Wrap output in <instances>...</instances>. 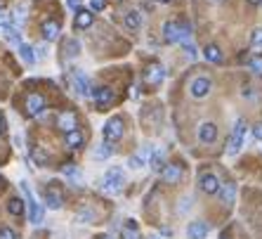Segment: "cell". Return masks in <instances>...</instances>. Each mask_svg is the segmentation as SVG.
Segmentation results:
<instances>
[{
  "label": "cell",
  "instance_id": "obj_1",
  "mask_svg": "<svg viewBox=\"0 0 262 239\" xmlns=\"http://www.w3.org/2000/svg\"><path fill=\"white\" fill-rule=\"evenodd\" d=\"M191 36V29L180 22H165L163 24V41L165 43H185Z\"/></svg>",
  "mask_w": 262,
  "mask_h": 239
},
{
  "label": "cell",
  "instance_id": "obj_2",
  "mask_svg": "<svg viewBox=\"0 0 262 239\" xmlns=\"http://www.w3.org/2000/svg\"><path fill=\"white\" fill-rule=\"evenodd\" d=\"M123 183H125L123 168L113 166V168H109V171L104 173V180H102V190H104L107 194H118L120 190H123Z\"/></svg>",
  "mask_w": 262,
  "mask_h": 239
},
{
  "label": "cell",
  "instance_id": "obj_3",
  "mask_svg": "<svg viewBox=\"0 0 262 239\" xmlns=\"http://www.w3.org/2000/svg\"><path fill=\"white\" fill-rule=\"evenodd\" d=\"M243 138H246V121L236 119L234 128H231L229 142H227V154H229V156H234V154L241 152V147H243Z\"/></svg>",
  "mask_w": 262,
  "mask_h": 239
},
{
  "label": "cell",
  "instance_id": "obj_4",
  "mask_svg": "<svg viewBox=\"0 0 262 239\" xmlns=\"http://www.w3.org/2000/svg\"><path fill=\"white\" fill-rule=\"evenodd\" d=\"M22 190H24V196H26V206H29V220H31L33 225H40V223H43V206L33 199L31 190H29L26 183L22 185Z\"/></svg>",
  "mask_w": 262,
  "mask_h": 239
},
{
  "label": "cell",
  "instance_id": "obj_5",
  "mask_svg": "<svg viewBox=\"0 0 262 239\" xmlns=\"http://www.w3.org/2000/svg\"><path fill=\"white\" fill-rule=\"evenodd\" d=\"M0 36H2L10 45H17V48H19V43H22L19 31H17V26L12 24V19L7 17V14H0Z\"/></svg>",
  "mask_w": 262,
  "mask_h": 239
},
{
  "label": "cell",
  "instance_id": "obj_6",
  "mask_svg": "<svg viewBox=\"0 0 262 239\" xmlns=\"http://www.w3.org/2000/svg\"><path fill=\"white\" fill-rule=\"evenodd\" d=\"M71 86L80 97H92V86H90V78L85 74H80L78 69H71Z\"/></svg>",
  "mask_w": 262,
  "mask_h": 239
},
{
  "label": "cell",
  "instance_id": "obj_7",
  "mask_svg": "<svg viewBox=\"0 0 262 239\" xmlns=\"http://www.w3.org/2000/svg\"><path fill=\"white\" fill-rule=\"evenodd\" d=\"M123 119H118V116H113V119H109L107 123H104V131H102V135H104V142H118L120 138H123Z\"/></svg>",
  "mask_w": 262,
  "mask_h": 239
},
{
  "label": "cell",
  "instance_id": "obj_8",
  "mask_svg": "<svg viewBox=\"0 0 262 239\" xmlns=\"http://www.w3.org/2000/svg\"><path fill=\"white\" fill-rule=\"evenodd\" d=\"M210 90H213V81L208 76H196L191 78V83H189V95L196 99H203Z\"/></svg>",
  "mask_w": 262,
  "mask_h": 239
},
{
  "label": "cell",
  "instance_id": "obj_9",
  "mask_svg": "<svg viewBox=\"0 0 262 239\" xmlns=\"http://www.w3.org/2000/svg\"><path fill=\"white\" fill-rule=\"evenodd\" d=\"M45 204H47V208H55V211L64 206V192H62V187L57 183H47V187H45Z\"/></svg>",
  "mask_w": 262,
  "mask_h": 239
},
{
  "label": "cell",
  "instance_id": "obj_10",
  "mask_svg": "<svg viewBox=\"0 0 262 239\" xmlns=\"http://www.w3.org/2000/svg\"><path fill=\"white\" fill-rule=\"evenodd\" d=\"M165 78V69L163 64H149L147 69H144V83L147 86H161Z\"/></svg>",
  "mask_w": 262,
  "mask_h": 239
},
{
  "label": "cell",
  "instance_id": "obj_11",
  "mask_svg": "<svg viewBox=\"0 0 262 239\" xmlns=\"http://www.w3.org/2000/svg\"><path fill=\"white\" fill-rule=\"evenodd\" d=\"M198 140L203 142V144H213V142L218 140V126L213 121H203L198 126Z\"/></svg>",
  "mask_w": 262,
  "mask_h": 239
},
{
  "label": "cell",
  "instance_id": "obj_12",
  "mask_svg": "<svg viewBox=\"0 0 262 239\" xmlns=\"http://www.w3.org/2000/svg\"><path fill=\"white\" fill-rule=\"evenodd\" d=\"M161 178H163V183H168V185L180 183L182 180V166L180 163H165L163 171H161Z\"/></svg>",
  "mask_w": 262,
  "mask_h": 239
},
{
  "label": "cell",
  "instance_id": "obj_13",
  "mask_svg": "<svg viewBox=\"0 0 262 239\" xmlns=\"http://www.w3.org/2000/svg\"><path fill=\"white\" fill-rule=\"evenodd\" d=\"M92 22H95V14H92V10H83V7H78L76 17H74V29H78V31H85V29H90V26H92Z\"/></svg>",
  "mask_w": 262,
  "mask_h": 239
},
{
  "label": "cell",
  "instance_id": "obj_14",
  "mask_svg": "<svg viewBox=\"0 0 262 239\" xmlns=\"http://www.w3.org/2000/svg\"><path fill=\"white\" fill-rule=\"evenodd\" d=\"M149 159H151V147H149V144H144L142 149H137V152L128 159V166H130V168H142V166L149 163Z\"/></svg>",
  "mask_w": 262,
  "mask_h": 239
},
{
  "label": "cell",
  "instance_id": "obj_15",
  "mask_svg": "<svg viewBox=\"0 0 262 239\" xmlns=\"http://www.w3.org/2000/svg\"><path fill=\"white\" fill-rule=\"evenodd\" d=\"M220 185H222V183L218 180V175H213V173H203L201 180H198V187H201L206 194H218Z\"/></svg>",
  "mask_w": 262,
  "mask_h": 239
},
{
  "label": "cell",
  "instance_id": "obj_16",
  "mask_svg": "<svg viewBox=\"0 0 262 239\" xmlns=\"http://www.w3.org/2000/svg\"><path fill=\"white\" fill-rule=\"evenodd\" d=\"M57 126H59V131H62V133L76 131V128H78L76 114H74V111H62V114L57 116Z\"/></svg>",
  "mask_w": 262,
  "mask_h": 239
},
{
  "label": "cell",
  "instance_id": "obj_17",
  "mask_svg": "<svg viewBox=\"0 0 262 239\" xmlns=\"http://www.w3.org/2000/svg\"><path fill=\"white\" fill-rule=\"evenodd\" d=\"M43 109H45V97L40 93H31L26 97V111H29V116H38Z\"/></svg>",
  "mask_w": 262,
  "mask_h": 239
},
{
  "label": "cell",
  "instance_id": "obj_18",
  "mask_svg": "<svg viewBox=\"0 0 262 239\" xmlns=\"http://www.w3.org/2000/svg\"><path fill=\"white\" fill-rule=\"evenodd\" d=\"M210 228H208V223L203 220H194V223H189V228H187V237L189 239H206Z\"/></svg>",
  "mask_w": 262,
  "mask_h": 239
},
{
  "label": "cell",
  "instance_id": "obj_19",
  "mask_svg": "<svg viewBox=\"0 0 262 239\" xmlns=\"http://www.w3.org/2000/svg\"><path fill=\"white\" fill-rule=\"evenodd\" d=\"M92 99L99 104V109H107L113 102V90L111 88H97V90H92Z\"/></svg>",
  "mask_w": 262,
  "mask_h": 239
},
{
  "label": "cell",
  "instance_id": "obj_20",
  "mask_svg": "<svg viewBox=\"0 0 262 239\" xmlns=\"http://www.w3.org/2000/svg\"><path fill=\"white\" fill-rule=\"evenodd\" d=\"M64 142H66V147H69V149H80V147H83V142H85V135L76 128V131L64 133Z\"/></svg>",
  "mask_w": 262,
  "mask_h": 239
},
{
  "label": "cell",
  "instance_id": "obj_21",
  "mask_svg": "<svg viewBox=\"0 0 262 239\" xmlns=\"http://www.w3.org/2000/svg\"><path fill=\"white\" fill-rule=\"evenodd\" d=\"M149 166H151V171H156V173H161V171H163V166H165V149H163V147H156V149H151Z\"/></svg>",
  "mask_w": 262,
  "mask_h": 239
},
{
  "label": "cell",
  "instance_id": "obj_22",
  "mask_svg": "<svg viewBox=\"0 0 262 239\" xmlns=\"http://www.w3.org/2000/svg\"><path fill=\"white\" fill-rule=\"evenodd\" d=\"M123 24H125V29H128V31H137V29L142 26V14H140L137 10L125 12V17H123Z\"/></svg>",
  "mask_w": 262,
  "mask_h": 239
},
{
  "label": "cell",
  "instance_id": "obj_23",
  "mask_svg": "<svg viewBox=\"0 0 262 239\" xmlns=\"http://www.w3.org/2000/svg\"><path fill=\"white\" fill-rule=\"evenodd\" d=\"M220 196H222V201L231 206L234 201H236V185L234 183H225V185H220Z\"/></svg>",
  "mask_w": 262,
  "mask_h": 239
},
{
  "label": "cell",
  "instance_id": "obj_24",
  "mask_svg": "<svg viewBox=\"0 0 262 239\" xmlns=\"http://www.w3.org/2000/svg\"><path fill=\"white\" fill-rule=\"evenodd\" d=\"M120 239H142L135 220H128V223L123 225V230H120Z\"/></svg>",
  "mask_w": 262,
  "mask_h": 239
},
{
  "label": "cell",
  "instance_id": "obj_25",
  "mask_svg": "<svg viewBox=\"0 0 262 239\" xmlns=\"http://www.w3.org/2000/svg\"><path fill=\"white\" fill-rule=\"evenodd\" d=\"M24 206H26V199H19V196H14V199L7 201V211H10L12 216H17V218L24 216Z\"/></svg>",
  "mask_w": 262,
  "mask_h": 239
},
{
  "label": "cell",
  "instance_id": "obj_26",
  "mask_svg": "<svg viewBox=\"0 0 262 239\" xmlns=\"http://www.w3.org/2000/svg\"><path fill=\"white\" fill-rule=\"evenodd\" d=\"M203 57H206L208 62H213V64H220V62H222V50H220L218 45H206Z\"/></svg>",
  "mask_w": 262,
  "mask_h": 239
},
{
  "label": "cell",
  "instance_id": "obj_27",
  "mask_svg": "<svg viewBox=\"0 0 262 239\" xmlns=\"http://www.w3.org/2000/svg\"><path fill=\"white\" fill-rule=\"evenodd\" d=\"M43 36H45V41H57V38H59V24L45 22L43 24Z\"/></svg>",
  "mask_w": 262,
  "mask_h": 239
},
{
  "label": "cell",
  "instance_id": "obj_28",
  "mask_svg": "<svg viewBox=\"0 0 262 239\" xmlns=\"http://www.w3.org/2000/svg\"><path fill=\"white\" fill-rule=\"evenodd\" d=\"M31 159L38 163V166H47V163H50L47 152H45V149H40V147H33V149H31Z\"/></svg>",
  "mask_w": 262,
  "mask_h": 239
},
{
  "label": "cell",
  "instance_id": "obj_29",
  "mask_svg": "<svg viewBox=\"0 0 262 239\" xmlns=\"http://www.w3.org/2000/svg\"><path fill=\"white\" fill-rule=\"evenodd\" d=\"M251 48L255 54H262V29H255L251 33Z\"/></svg>",
  "mask_w": 262,
  "mask_h": 239
},
{
  "label": "cell",
  "instance_id": "obj_30",
  "mask_svg": "<svg viewBox=\"0 0 262 239\" xmlns=\"http://www.w3.org/2000/svg\"><path fill=\"white\" fill-rule=\"evenodd\" d=\"M19 54H22V59L26 62V64H33V62H36V52H33L31 45L19 43Z\"/></svg>",
  "mask_w": 262,
  "mask_h": 239
},
{
  "label": "cell",
  "instance_id": "obj_31",
  "mask_svg": "<svg viewBox=\"0 0 262 239\" xmlns=\"http://www.w3.org/2000/svg\"><path fill=\"white\" fill-rule=\"evenodd\" d=\"M111 156V142H102L97 149H95V159L97 161H104V159H109Z\"/></svg>",
  "mask_w": 262,
  "mask_h": 239
},
{
  "label": "cell",
  "instance_id": "obj_32",
  "mask_svg": "<svg viewBox=\"0 0 262 239\" xmlns=\"http://www.w3.org/2000/svg\"><path fill=\"white\" fill-rule=\"evenodd\" d=\"M76 220L78 223H90V220H95V211L92 208H80V211H76Z\"/></svg>",
  "mask_w": 262,
  "mask_h": 239
},
{
  "label": "cell",
  "instance_id": "obj_33",
  "mask_svg": "<svg viewBox=\"0 0 262 239\" xmlns=\"http://www.w3.org/2000/svg\"><path fill=\"white\" fill-rule=\"evenodd\" d=\"M248 66H251V71L255 76H262V54H255L251 62H248Z\"/></svg>",
  "mask_w": 262,
  "mask_h": 239
},
{
  "label": "cell",
  "instance_id": "obj_34",
  "mask_svg": "<svg viewBox=\"0 0 262 239\" xmlns=\"http://www.w3.org/2000/svg\"><path fill=\"white\" fill-rule=\"evenodd\" d=\"M0 239H17V232L12 228H0Z\"/></svg>",
  "mask_w": 262,
  "mask_h": 239
},
{
  "label": "cell",
  "instance_id": "obj_35",
  "mask_svg": "<svg viewBox=\"0 0 262 239\" xmlns=\"http://www.w3.org/2000/svg\"><path fill=\"white\" fill-rule=\"evenodd\" d=\"M64 175H66V178H74V180H76V178H80V171H78V168H74V166H64Z\"/></svg>",
  "mask_w": 262,
  "mask_h": 239
},
{
  "label": "cell",
  "instance_id": "obj_36",
  "mask_svg": "<svg viewBox=\"0 0 262 239\" xmlns=\"http://www.w3.org/2000/svg\"><path fill=\"white\" fill-rule=\"evenodd\" d=\"M66 54H69V57L78 54V43H74V41H66Z\"/></svg>",
  "mask_w": 262,
  "mask_h": 239
},
{
  "label": "cell",
  "instance_id": "obj_37",
  "mask_svg": "<svg viewBox=\"0 0 262 239\" xmlns=\"http://www.w3.org/2000/svg\"><path fill=\"white\" fill-rule=\"evenodd\" d=\"M104 5H107V0H90V7H92V12L104 10Z\"/></svg>",
  "mask_w": 262,
  "mask_h": 239
},
{
  "label": "cell",
  "instance_id": "obj_38",
  "mask_svg": "<svg viewBox=\"0 0 262 239\" xmlns=\"http://www.w3.org/2000/svg\"><path fill=\"white\" fill-rule=\"evenodd\" d=\"M2 135H7V119H5V114L0 111V138Z\"/></svg>",
  "mask_w": 262,
  "mask_h": 239
},
{
  "label": "cell",
  "instance_id": "obj_39",
  "mask_svg": "<svg viewBox=\"0 0 262 239\" xmlns=\"http://www.w3.org/2000/svg\"><path fill=\"white\" fill-rule=\"evenodd\" d=\"M185 52L189 54V57H196V48L191 45V41H185Z\"/></svg>",
  "mask_w": 262,
  "mask_h": 239
},
{
  "label": "cell",
  "instance_id": "obj_40",
  "mask_svg": "<svg viewBox=\"0 0 262 239\" xmlns=\"http://www.w3.org/2000/svg\"><path fill=\"white\" fill-rule=\"evenodd\" d=\"M253 138L262 142V123H255V126H253Z\"/></svg>",
  "mask_w": 262,
  "mask_h": 239
},
{
  "label": "cell",
  "instance_id": "obj_41",
  "mask_svg": "<svg viewBox=\"0 0 262 239\" xmlns=\"http://www.w3.org/2000/svg\"><path fill=\"white\" fill-rule=\"evenodd\" d=\"M66 5H69L71 10H78V7H80V0H66Z\"/></svg>",
  "mask_w": 262,
  "mask_h": 239
},
{
  "label": "cell",
  "instance_id": "obj_42",
  "mask_svg": "<svg viewBox=\"0 0 262 239\" xmlns=\"http://www.w3.org/2000/svg\"><path fill=\"white\" fill-rule=\"evenodd\" d=\"M248 2H251V5H260V0H248Z\"/></svg>",
  "mask_w": 262,
  "mask_h": 239
},
{
  "label": "cell",
  "instance_id": "obj_43",
  "mask_svg": "<svg viewBox=\"0 0 262 239\" xmlns=\"http://www.w3.org/2000/svg\"><path fill=\"white\" fill-rule=\"evenodd\" d=\"M158 2H163V5H165V2H173V0H158Z\"/></svg>",
  "mask_w": 262,
  "mask_h": 239
},
{
  "label": "cell",
  "instance_id": "obj_44",
  "mask_svg": "<svg viewBox=\"0 0 262 239\" xmlns=\"http://www.w3.org/2000/svg\"><path fill=\"white\" fill-rule=\"evenodd\" d=\"M104 239H113V237H104Z\"/></svg>",
  "mask_w": 262,
  "mask_h": 239
},
{
  "label": "cell",
  "instance_id": "obj_45",
  "mask_svg": "<svg viewBox=\"0 0 262 239\" xmlns=\"http://www.w3.org/2000/svg\"><path fill=\"white\" fill-rule=\"evenodd\" d=\"M151 239H158V237H151Z\"/></svg>",
  "mask_w": 262,
  "mask_h": 239
},
{
  "label": "cell",
  "instance_id": "obj_46",
  "mask_svg": "<svg viewBox=\"0 0 262 239\" xmlns=\"http://www.w3.org/2000/svg\"><path fill=\"white\" fill-rule=\"evenodd\" d=\"M0 183H2V178H0Z\"/></svg>",
  "mask_w": 262,
  "mask_h": 239
},
{
  "label": "cell",
  "instance_id": "obj_47",
  "mask_svg": "<svg viewBox=\"0 0 262 239\" xmlns=\"http://www.w3.org/2000/svg\"><path fill=\"white\" fill-rule=\"evenodd\" d=\"M260 5H262V0H260Z\"/></svg>",
  "mask_w": 262,
  "mask_h": 239
},
{
  "label": "cell",
  "instance_id": "obj_48",
  "mask_svg": "<svg viewBox=\"0 0 262 239\" xmlns=\"http://www.w3.org/2000/svg\"><path fill=\"white\" fill-rule=\"evenodd\" d=\"M215 2H218V0H215Z\"/></svg>",
  "mask_w": 262,
  "mask_h": 239
}]
</instances>
